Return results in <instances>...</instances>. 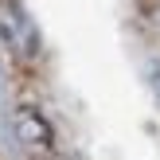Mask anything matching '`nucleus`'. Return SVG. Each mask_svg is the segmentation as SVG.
Listing matches in <instances>:
<instances>
[{"mask_svg":"<svg viewBox=\"0 0 160 160\" xmlns=\"http://www.w3.org/2000/svg\"><path fill=\"white\" fill-rule=\"evenodd\" d=\"M51 160H67V156H51Z\"/></svg>","mask_w":160,"mask_h":160,"instance_id":"4","label":"nucleus"},{"mask_svg":"<svg viewBox=\"0 0 160 160\" xmlns=\"http://www.w3.org/2000/svg\"><path fill=\"white\" fill-rule=\"evenodd\" d=\"M0 39L12 55L20 59H35L43 51V35H39V23L31 20V12L20 0H0Z\"/></svg>","mask_w":160,"mask_h":160,"instance_id":"1","label":"nucleus"},{"mask_svg":"<svg viewBox=\"0 0 160 160\" xmlns=\"http://www.w3.org/2000/svg\"><path fill=\"white\" fill-rule=\"evenodd\" d=\"M16 137H20L31 152H43V156H51V148H55V133H51V125H47V117L39 113V109H31V106L16 109Z\"/></svg>","mask_w":160,"mask_h":160,"instance_id":"2","label":"nucleus"},{"mask_svg":"<svg viewBox=\"0 0 160 160\" xmlns=\"http://www.w3.org/2000/svg\"><path fill=\"white\" fill-rule=\"evenodd\" d=\"M148 86H152V94L160 98V55L148 59Z\"/></svg>","mask_w":160,"mask_h":160,"instance_id":"3","label":"nucleus"}]
</instances>
